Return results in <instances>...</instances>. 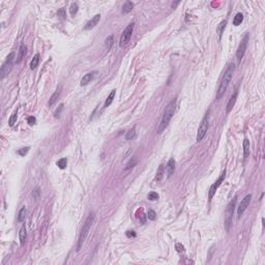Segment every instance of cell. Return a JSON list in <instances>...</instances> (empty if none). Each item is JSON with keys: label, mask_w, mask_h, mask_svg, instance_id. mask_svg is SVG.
<instances>
[{"label": "cell", "mask_w": 265, "mask_h": 265, "mask_svg": "<svg viewBox=\"0 0 265 265\" xmlns=\"http://www.w3.org/2000/svg\"><path fill=\"white\" fill-rule=\"evenodd\" d=\"M234 69H235V65H234L233 63H231V64L228 66V69H226L225 73H224V76L220 83L218 91H216V100H220V98L224 95V93L226 92L228 86H229L230 81H231V79H232V76H233V73H234Z\"/></svg>", "instance_id": "obj_1"}, {"label": "cell", "mask_w": 265, "mask_h": 265, "mask_svg": "<svg viewBox=\"0 0 265 265\" xmlns=\"http://www.w3.org/2000/svg\"><path fill=\"white\" fill-rule=\"evenodd\" d=\"M175 108H176V100H173L168 104L165 111H164L163 117H162V120H160V125H158V134H160V133L168 126L170 120L172 119L174 113H175Z\"/></svg>", "instance_id": "obj_2"}, {"label": "cell", "mask_w": 265, "mask_h": 265, "mask_svg": "<svg viewBox=\"0 0 265 265\" xmlns=\"http://www.w3.org/2000/svg\"><path fill=\"white\" fill-rule=\"evenodd\" d=\"M93 222H94V213L92 212V213H90L88 216V218L85 220V223L83 224V227H82V230H81L80 237H79V241H78V249H77L78 251H80L83 243L85 242V239L88 236V233H89L90 228H91Z\"/></svg>", "instance_id": "obj_3"}, {"label": "cell", "mask_w": 265, "mask_h": 265, "mask_svg": "<svg viewBox=\"0 0 265 265\" xmlns=\"http://www.w3.org/2000/svg\"><path fill=\"white\" fill-rule=\"evenodd\" d=\"M235 204H236V197L227 205V208H226L225 226L227 231H229L230 227L232 225V216H233V212H234V209H235Z\"/></svg>", "instance_id": "obj_4"}, {"label": "cell", "mask_w": 265, "mask_h": 265, "mask_svg": "<svg viewBox=\"0 0 265 265\" xmlns=\"http://www.w3.org/2000/svg\"><path fill=\"white\" fill-rule=\"evenodd\" d=\"M13 58H15V53L11 52L8 56L6 57V60L3 62L2 66H1V69H0V75H1V79H4L5 77L11 73V69H13Z\"/></svg>", "instance_id": "obj_5"}, {"label": "cell", "mask_w": 265, "mask_h": 265, "mask_svg": "<svg viewBox=\"0 0 265 265\" xmlns=\"http://www.w3.org/2000/svg\"><path fill=\"white\" fill-rule=\"evenodd\" d=\"M134 26H135L134 23H129L126 26V28L122 31V33L120 35V40H119V46L120 47H124L127 42H129L131 34H133V30H134Z\"/></svg>", "instance_id": "obj_6"}, {"label": "cell", "mask_w": 265, "mask_h": 265, "mask_svg": "<svg viewBox=\"0 0 265 265\" xmlns=\"http://www.w3.org/2000/svg\"><path fill=\"white\" fill-rule=\"evenodd\" d=\"M249 33H245V36H243V38L241 40L240 44H239V46H238V49H237V51H236V58H237V60H238L239 62H240L241 59H242L243 56H245V50H247V42H249Z\"/></svg>", "instance_id": "obj_7"}, {"label": "cell", "mask_w": 265, "mask_h": 265, "mask_svg": "<svg viewBox=\"0 0 265 265\" xmlns=\"http://www.w3.org/2000/svg\"><path fill=\"white\" fill-rule=\"evenodd\" d=\"M208 116L206 115L203 118V120L201 121V124L198 129V134H197V142H200V141L203 140V138L205 137L206 133H207L208 129Z\"/></svg>", "instance_id": "obj_8"}, {"label": "cell", "mask_w": 265, "mask_h": 265, "mask_svg": "<svg viewBox=\"0 0 265 265\" xmlns=\"http://www.w3.org/2000/svg\"><path fill=\"white\" fill-rule=\"evenodd\" d=\"M225 177H226V171H224L223 173H222V175H220V177L218 178V180H216V182H214L213 184L210 187L209 193H208V196H209V200H211L212 197L214 196V194H216V189H218V187H220V184H222V182L224 181Z\"/></svg>", "instance_id": "obj_9"}, {"label": "cell", "mask_w": 265, "mask_h": 265, "mask_svg": "<svg viewBox=\"0 0 265 265\" xmlns=\"http://www.w3.org/2000/svg\"><path fill=\"white\" fill-rule=\"evenodd\" d=\"M251 199H252V194L247 195V196H245V198L242 199V201H241L240 204H239L238 210H237V214H238V218H240V216L243 214V212L245 211V209L249 207V202H251Z\"/></svg>", "instance_id": "obj_10"}, {"label": "cell", "mask_w": 265, "mask_h": 265, "mask_svg": "<svg viewBox=\"0 0 265 265\" xmlns=\"http://www.w3.org/2000/svg\"><path fill=\"white\" fill-rule=\"evenodd\" d=\"M100 15H98H98H95L94 17H92L91 20H89L88 22L86 23L84 29L85 30H90V29H92L98 22H100Z\"/></svg>", "instance_id": "obj_11"}, {"label": "cell", "mask_w": 265, "mask_h": 265, "mask_svg": "<svg viewBox=\"0 0 265 265\" xmlns=\"http://www.w3.org/2000/svg\"><path fill=\"white\" fill-rule=\"evenodd\" d=\"M165 170H166V172H167L168 177H171L172 174H173L174 171H175V160H174V158H170V160H168Z\"/></svg>", "instance_id": "obj_12"}, {"label": "cell", "mask_w": 265, "mask_h": 265, "mask_svg": "<svg viewBox=\"0 0 265 265\" xmlns=\"http://www.w3.org/2000/svg\"><path fill=\"white\" fill-rule=\"evenodd\" d=\"M61 90H62V85H59V87H58L57 89H56V91L54 92V93L52 94L51 98H50V102H49V106H50V107H51V106H53L54 104L57 102L58 98H59V96H60V94H61Z\"/></svg>", "instance_id": "obj_13"}, {"label": "cell", "mask_w": 265, "mask_h": 265, "mask_svg": "<svg viewBox=\"0 0 265 265\" xmlns=\"http://www.w3.org/2000/svg\"><path fill=\"white\" fill-rule=\"evenodd\" d=\"M94 75H95V71H92V73H86L82 79H81V86H85V85L89 84L94 78Z\"/></svg>", "instance_id": "obj_14"}, {"label": "cell", "mask_w": 265, "mask_h": 265, "mask_svg": "<svg viewBox=\"0 0 265 265\" xmlns=\"http://www.w3.org/2000/svg\"><path fill=\"white\" fill-rule=\"evenodd\" d=\"M237 95H238V91H235L233 94H232V96L230 98L229 102H228L227 104V113H230V111L232 110V108L234 107V105H235V102H236V98H237Z\"/></svg>", "instance_id": "obj_15"}, {"label": "cell", "mask_w": 265, "mask_h": 265, "mask_svg": "<svg viewBox=\"0 0 265 265\" xmlns=\"http://www.w3.org/2000/svg\"><path fill=\"white\" fill-rule=\"evenodd\" d=\"M26 238H27L26 227H25V225H23L22 227H21L20 231H19V239H20L21 245H25V241H26Z\"/></svg>", "instance_id": "obj_16"}, {"label": "cell", "mask_w": 265, "mask_h": 265, "mask_svg": "<svg viewBox=\"0 0 265 265\" xmlns=\"http://www.w3.org/2000/svg\"><path fill=\"white\" fill-rule=\"evenodd\" d=\"M27 53V47L24 45V44H22L20 47V49H19V54H18V59H17V63H20L21 61L23 60V58L25 57V55H26Z\"/></svg>", "instance_id": "obj_17"}, {"label": "cell", "mask_w": 265, "mask_h": 265, "mask_svg": "<svg viewBox=\"0 0 265 265\" xmlns=\"http://www.w3.org/2000/svg\"><path fill=\"white\" fill-rule=\"evenodd\" d=\"M166 173V170H165V166L164 165H160V167H158V172H156V177L155 179L158 181H160L162 179H163L164 177V174Z\"/></svg>", "instance_id": "obj_18"}, {"label": "cell", "mask_w": 265, "mask_h": 265, "mask_svg": "<svg viewBox=\"0 0 265 265\" xmlns=\"http://www.w3.org/2000/svg\"><path fill=\"white\" fill-rule=\"evenodd\" d=\"M134 3L131 2V1H126V2L123 4L122 6V13H129V11H133V8H134Z\"/></svg>", "instance_id": "obj_19"}, {"label": "cell", "mask_w": 265, "mask_h": 265, "mask_svg": "<svg viewBox=\"0 0 265 265\" xmlns=\"http://www.w3.org/2000/svg\"><path fill=\"white\" fill-rule=\"evenodd\" d=\"M249 154V141L247 138L243 140V158H247Z\"/></svg>", "instance_id": "obj_20"}, {"label": "cell", "mask_w": 265, "mask_h": 265, "mask_svg": "<svg viewBox=\"0 0 265 265\" xmlns=\"http://www.w3.org/2000/svg\"><path fill=\"white\" fill-rule=\"evenodd\" d=\"M242 21H243V15L241 13H237L233 19V25L234 26H239L242 23Z\"/></svg>", "instance_id": "obj_21"}, {"label": "cell", "mask_w": 265, "mask_h": 265, "mask_svg": "<svg viewBox=\"0 0 265 265\" xmlns=\"http://www.w3.org/2000/svg\"><path fill=\"white\" fill-rule=\"evenodd\" d=\"M40 54H35V55L33 56L31 62H30V69H36V66L38 65V62H40Z\"/></svg>", "instance_id": "obj_22"}, {"label": "cell", "mask_w": 265, "mask_h": 265, "mask_svg": "<svg viewBox=\"0 0 265 265\" xmlns=\"http://www.w3.org/2000/svg\"><path fill=\"white\" fill-rule=\"evenodd\" d=\"M115 93H116V90H112L111 91V93L109 94V95H108V98H107V100H106V102H105V105H104V107L105 108H107L108 106H110L112 104V102H113V100H114V98H115Z\"/></svg>", "instance_id": "obj_23"}, {"label": "cell", "mask_w": 265, "mask_h": 265, "mask_svg": "<svg viewBox=\"0 0 265 265\" xmlns=\"http://www.w3.org/2000/svg\"><path fill=\"white\" fill-rule=\"evenodd\" d=\"M26 214H27V208L25 207V206H23V207L21 208L20 211H19V216H18V222L19 223H21V222H23V220H25Z\"/></svg>", "instance_id": "obj_24"}, {"label": "cell", "mask_w": 265, "mask_h": 265, "mask_svg": "<svg viewBox=\"0 0 265 265\" xmlns=\"http://www.w3.org/2000/svg\"><path fill=\"white\" fill-rule=\"evenodd\" d=\"M17 118H18V110L13 112L11 115V117H9V120H8L9 126H13L15 125V123L17 122Z\"/></svg>", "instance_id": "obj_25"}, {"label": "cell", "mask_w": 265, "mask_h": 265, "mask_svg": "<svg viewBox=\"0 0 265 265\" xmlns=\"http://www.w3.org/2000/svg\"><path fill=\"white\" fill-rule=\"evenodd\" d=\"M56 165L58 166V168H59V169H65V168H66V166H67V158H60L59 160H57Z\"/></svg>", "instance_id": "obj_26"}, {"label": "cell", "mask_w": 265, "mask_h": 265, "mask_svg": "<svg viewBox=\"0 0 265 265\" xmlns=\"http://www.w3.org/2000/svg\"><path fill=\"white\" fill-rule=\"evenodd\" d=\"M136 137V129H131L127 131V133L125 134V139L126 140H133Z\"/></svg>", "instance_id": "obj_27"}, {"label": "cell", "mask_w": 265, "mask_h": 265, "mask_svg": "<svg viewBox=\"0 0 265 265\" xmlns=\"http://www.w3.org/2000/svg\"><path fill=\"white\" fill-rule=\"evenodd\" d=\"M226 25H227V21H223V22H220V25H218V36L220 37H222V34H223L224 30H225L226 28Z\"/></svg>", "instance_id": "obj_28"}, {"label": "cell", "mask_w": 265, "mask_h": 265, "mask_svg": "<svg viewBox=\"0 0 265 265\" xmlns=\"http://www.w3.org/2000/svg\"><path fill=\"white\" fill-rule=\"evenodd\" d=\"M105 44H106V47L108 48V50L111 49L112 46H113V44H114V36L112 35V34H111V35H109L107 38H106Z\"/></svg>", "instance_id": "obj_29"}, {"label": "cell", "mask_w": 265, "mask_h": 265, "mask_svg": "<svg viewBox=\"0 0 265 265\" xmlns=\"http://www.w3.org/2000/svg\"><path fill=\"white\" fill-rule=\"evenodd\" d=\"M137 162H138V160H137L136 158H131L129 163L126 164V167H125V170H129V169H131V168H134L135 166L137 165Z\"/></svg>", "instance_id": "obj_30"}, {"label": "cell", "mask_w": 265, "mask_h": 265, "mask_svg": "<svg viewBox=\"0 0 265 265\" xmlns=\"http://www.w3.org/2000/svg\"><path fill=\"white\" fill-rule=\"evenodd\" d=\"M78 9H79V6L77 3H73V4L71 5V8H69V13H71V16H75L77 13H78Z\"/></svg>", "instance_id": "obj_31"}, {"label": "cell", "mask_w": 265, "mask_h": 265, "mask_svg": "<svg viewBox=\"0 0 265 265\" xmlns=\"http://www.w3.org/2000/svg\"><path fill=\"white\" fill-rule=\"evenodd\" d=\"M32 196H33V198L35 199V200H38L40 199V189L38 187H36L35 189H33V192H32Z\"/></svg>", "instance_id": "obj_32"}, {"label": "cell", "mask_w": 265, "mask_h": 265, "mask_svg": "<svg viewBox=\"0 0 265 265\" xmlns=\"http://www.w3.org/2000/svg\"><path fill=\"white\" fill-rule=\"evenodd\" d=\"M147 197H148V199H149L150 201H155L158 199V193H155V192L149 193Z\"/></svg>", "instance_id": "obj_33"}, {"label": "cell", "mask_w": 265, "mask_h": 265, "mask_svg": "<svg viewBox=\"0 0 265 265\" xmlns=\"http://www.w3.org/2000/svg\"><path fill=\"white\" fill-rule=\"evenodd\" d=\"M148 218H149L150 220H155L156 218V213L154 210L150 209L149 211H148Z\"/></svg>", "instance_id": "obj_34"}, {"label": "cell", "mask_w": 265, "mask_h": 265, "mask_svg": "<svg viewBox=\"0 0 265 265\" xmlns=\"http://www.w3.org/2000/svg\"><path fill=\"white\" fill-rule=\"evenodd\" d=\"M29 151V147H24V148H21V149H19L18 151V154H20L21 156H24L25 154H27V152Z\"/></svg>", "instance_id": "obj_35"}, {"label": "cell", "mask_w": 265, "mask_h": 265, "mask_svg": "<svg viewBox=\"0 0 265 265\" xmlns=\"http://www.w3.org/2000/svg\"><path fill=\"white\" fill-rule=\"evenodd\" d=\"M62 109H63V104H61V105L59 106V109L56 110L55 113H54V116H55L56 118H59V117H60V113H61V111H62Z\"/></svg>", "instance_id": "obj_36"}, {"label": "cell", "mask_w": 265, "mask_h": 265, "mask_svg": "<svg viewBox=\"0 0 265 265\" xmlns=\"http://www.w3.org/2000/svg\"><path fill=\"white\" fill-rule=\"evenodd\" d=\"M27 122H28V124H30V125L35 124V122H36L35 117H34V116H29L28 118H27Z\"/></svg>", "instance_id": "obj_37"}, {"label": "cell", "mask_w": 265, "mask_h": 265, "mask_svg": "<svg viewBox=\"0 0 265 265\" xmlns=\"http://www.w3.org/2000/svg\"><path fill=\"white\" fill-rule=\"evenodd\" d=\"M58 17H60L61 19H64L65 17H66V15H65V11H64V8H60L59 11H58L57 13Z\"/></svg>", "instance_id": "obj_38"}, {"label": "cell", "mask_w": 265, "mask_h": 265, "mask_svg": "<svg viewBox=\"0 0 265 265\" xmlns=\"http://www.w3.org/2000/svg\"><path fill=\"white\" fill-rule=\"evenodd\" d=\"M176 249L177 252H184V247L181 243H176Z\"/></svg>", "instance_id": "obj_39"}, {"label": "cell", "mask_w": 265, "mask_h": 265, "mask_svg": "<svg viewBox=\"0 0 265 265\" xmlns=\"http://www.w3.org/2000/svg\"><path fill=\"white\" fill-rule=\"evenodd\" d=\"M126 236L129 238H131V237H136V232L135 231H127L126 232Z\"/></svg>", "instance_id": "obj_40"}, {"label": "cell", "mask_w": 265, "mask_h": 265, "mask_svg": "<svg viewBox=\"0 0 265 265\" xmlns=\"http://www.w3.org/2000/svg\"><path fill=\"white\" fill-rule=\"evenodd\" d=\"M141 216H141V218H140L141 223H142V224H145V222H146V220H145V216H144V214H143V213L141 214Z\"/></svg>", "instance_id": "obj_41"}, {"label": "cell", "mask_w": 265, "mask_h": 265, "mask_svg": "<svg viewBox=\"0 0 265 265\" xmlns=\"http://www.w3.org/2000/svg\"><path fill=\"white\" fill-rule=\"evenodd\" d=\"M177 4H179V1H177V2H175V3H173V4H172V7H173V8H174V7H175Z\"/></svg>", "instance_id": "obj_42"}]
</instances>
